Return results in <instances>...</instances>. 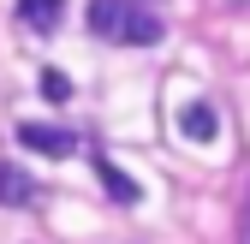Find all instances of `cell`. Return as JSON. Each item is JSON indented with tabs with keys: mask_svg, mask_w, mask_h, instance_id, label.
Here are the masks:
<instances>
[{
	"mask_svg": "<svg viewBox=\"0 0 250 244\" xmlns=\"http://www.w3.org/2000/svg\"><path fill=\"white\" fill-rule=\"evenodd\" d=\"M89 24H96L107 42H125V48H155L167 36V24L155 12H143V6H131V0H96V6H89Z\"/></svg>",
	"mask_w": 250,
	"mask_h": 244,
	"instance_id": "1",
	"label": "cell"
},
{
	"mask_svg": "<svg viewBox=\"0 0 250 244\" xmlns=\"http://www.w3.org/2000/svg\"><path fill=\"white\" fill-rule=\"evenodd\" d=\"M18 143L36 149V155H54V161L78 155V131H66V125H42V119H24V125H18Z\"/></svg>",
	"mask_w": 250,
	"mask_h": 244,
	"instance_id": "2",
	"label": "cell"
},
{
	"mask_svg": "<svg viewBox=\"0 0 250 244\" xmlns=\"http://www.w3.org/2000/svg\"><path fill=\"white\" fill-rule=\"evenodd\" d=\"M0 203L6 208H30L36 203V179H30L18 161H0Z\"/></svg>",
	"mask_w": 250,
	"mask_h": 244,
	"instance_id": "3",
	"label": "cell"
},
{
	"mask_svg": "<svg viewBox=\"0 0 250 244\" xmlns=\"http://www.w3.org/2000/svg\"><path fill=\"white\" fill-rule=\"evenodd\" d=\"M179 131L191 143H214L221 137V113H214L208 102H191V107H179Z\"/></svg>",
	"mask_w": 250,
	"mask_h": 244,
	"instance_id": "4",
	"label": "cell"
},
{
	"mask_svg": "<svg viewBox=\"0 0 250 244\" xmlns=\"http://www.w3.org/2000/svg\"><path fill=\"white\" fill-rule=\"evenodd\" d=\"M96 173H102V185H107V197L119 203V208H131V203H143V191H137V179H125L107 155H96Z\"/></svg>",
	"mask_w": 250,
	"mask_h": 244,
	"instance_id": "5",
	"label": "cell"
},
{
	"mask_svg": "<svg viewBox=\"0 0 250 244\" xmlns=\"http://www.w3.org/2000/svg\"><path fill=\"white\" fill-rule=\"evenodd\" d=\"M60 12H66V0H18V18L30 30H60Z\"/></svg>",
	"mask_w": 250,
	"mask_h": 244,
	"instance_id": "6",
	"label": "cell"
},
{
	"mask_svg": "<svg viewBox=\"0 0 250 244\" xmlns=\"http://www.w3.org/2000/svg\"><path fill=\"white\" fill-rule=\"evenodd\" d=\"M42 96H48V102H66V96H72L66 72H42Z\"/></svg>",
	"mask_w": 250,
	"mask_h": 244,
	"instance_id": "7",
	"label": "cell"
},
{
	"mask_svg": "<svg viewBox=\"0 0 250 244\" xmlns=\"http://www.w3.org/2000/svg\"><path fill=\"white\" fill-rule=\"evenodd\" d=\"M238 244H250V191H244V208H238Z\"/></svg>",
	"mask_w": 250,
	"mask_h": 244,
	"instance_id": "8",
	"label": "cell"
},
{
	"mask_svg": "<svg viewBox=\"0 0 250 244\" xmlns=\"http://www.w3.org/2000/svg\"><path fill=\"white\" fill-rule=\"evenodd\" d=\"M227 6H238V12H250V0H227Z\"/></svg>",
	"mask_w": 250,
	"mask_h": 244,
	"instance_id": "9",
	"label": "cell"
}]
</instances>
